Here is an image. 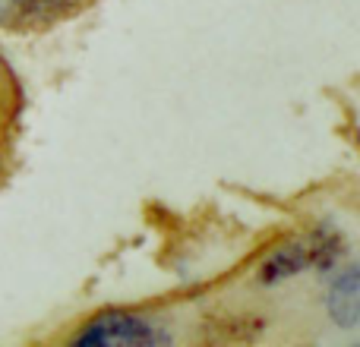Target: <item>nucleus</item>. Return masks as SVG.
Instances as JSON below:
<instances>
[{
  "mask_svg": "<svg viewBox=\"0 0 360 347\" xmlns=\"http://www.w3.org/2000/svg\"><path fill=\"white\" fill-rule=\"evenodd\" d=\"M326 310L338 329H357L360 322V272L354 266L342 268L326 294Z\"/></svg>",
  "mask_w": 360,
  "mask_h": 347,
  "instance_id": "nucleus-2",
  "label": "nucleus"
},
{
  "mask_svg": "<svg viewBox=\"0 0 360 347\" xmlns=\"http://www.w3.org/2000/svg\"><path fill=\"white\" fill-rule=\"evenodd\" d=\"M79 4L82 0H29V4H22V16L25 22H51V19L73 13Z\"/></svg>",
  "mask_w": 360,
  "mask_h": 347,
  "instance_id": "nucleus-5",
  "label": "nucleus"
},
{
  "mask_svg": "<svg viewBox=\"0 0 360 347\" xmlns=\"http://www.w3.org/2000/svg\"><path fill=\"white\" fill-rule=\"evenodd\" d=\"M310 268V256H307L304 243H288L278 253H272L259 268V281L262 284H278L285 278H294V275L307 272Z\"/></svg>",
  "mask_w": 360,
  "mask_h": 347,
  "instance_id": "nucleus-3",
  "label": "nucleus"
},
{
  "mask_svg": "<svg viewBox=\"0 0 360 347\" xmlns=\"http://www.w3.org/2000/svg\"><path fill=\"white\" fill-rule=\"evenodd\" d=\"M13 4H19V6H22V4H29V0H13Z\"/></svg>",
  "mask_w": 360,
  "mask_h": 347,
  "instance_id": "nucleus-6",
  "label": "nucleus"
},
{
  "mask_svg": "<svg viewBox=\"0 0 360 347\" xmlns=\"http://www.w3.org/2000/svg\"><path fill=\"white\" fill-rule=\"evenodd\" d=\"M304 247H307V256H310V266L319 268V272L335 268L345 256V240L332 224H319V228L304 240Z\"/></svg>",
  "mask_w": 360,
  "mask_h": 347,
  "instance_id": "nucleus-4",
  "label": "nucleus"
},
{
  "mask_svg": "<svg viewBox=\"0 0 360 347\" xmlns=\"http://www.w3.org/2000/svg\"><path fill=\"white\" fill-rule=\"evenodd\" d=\"M168 341H171V335L165 329H158L149 319L133 316V313H124V310L101 313V316H95L73 338V344H79V347H108V344L149 347V344H168Z\"/></svg>",
  "mask_w": 360,
  "mask_h": 347,
  "instance_id": "nucleus-1",
  "label": "nucleus"
}]
</instances>
